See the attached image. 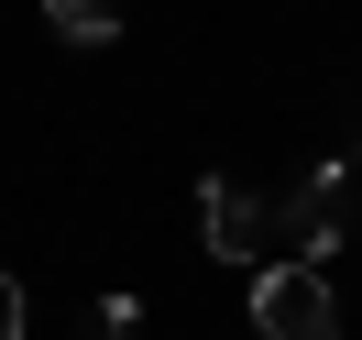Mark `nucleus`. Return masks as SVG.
<instances>
[{
    "label": "nucleus",
    "instance_id": "423d86ee",
    "mask_svg": "<svg viewBox=\"0 0 362 340\" xmlns=\"http://www.w3.org/2000/svg\"><path fill=\"white\" fill-rule=\"evenodd\" d=\"M23 318H33V296H23V274H0V340H23Z\"/></svg>",
    "mask_w": 362,
    "mask_h": 340
},
{
    "label": "nucleus",
    "instance_id": "0eeeda50",
    "mask_svg": "<svg viewBox=\"0 0 362 340\" xmlns=\"http://www.w3.org/2000/svg\"><path fill=\"white\" fill-rule=\"evenodd\" d=\"M351 165H362V132H351Z\"/></svg>",
    "mask_w": 362,
    "mask_h": 340
},
{
    "label": "nucleus",
    "instance_id": "f257e3e1",
    "mask_svg": "<svg viewBox=\"0 0 362 340\" xmlns=\"http://www.w3.org/2000/svg\"><path fill=\"white\" fill-rule=\"evenodd\" d=\"M351 187H362V165H351V154L308 165V176L274 198V242H286L296 264H329V252L351 242Z\"/></svg>",
    "mask_w": 362,
    "mask_h": 340
},
{
    "label": "nucleus",
    "instance_id": "6e6552de",
    "mask_svg": "<svg viewBox=\"0 0 362 340\" xmlns=\"http://www.w3.org/2000/svg\"><path fill=\"white\" fill-rule=\"evenodd\" d=\"M88 340H99V329H88Z\"/></svg>",
    "mask_w": 362,
    "mask_h": 340
},
{
    "label": "nucleus",
    "instance_id": "f03ea898",
    "mask_svg": "<svg viewBox=\"0 0 362 340\" xmlns=\"http://www.w3.org/2000/svg\"><path fill=\"white\" fill-rule=\"evenodd\" d=\"M252 329L264 340H340V296L318 264H252Z\"/></svg>",
    "mask_w": 362,
    "mask_h": 340
},
{
    "label": "nucleus",
    "instance_id": "39448f33",
    "mask_svg": "<svg viewBox=\"0 0 362 340\" xmlns=\"http://www.w3.org/2000/svg\"><path fill=\"white\" fill-rule=\"evenodd\" d=\"M88 329H99V340H132V329H143V296H132V286H121V296H99V318H88Z\"/></svg>",
    "mask_w": 362,
    "mask_h": 340
},
{
    "label": "nucleus",
    "instance_id": "7ed1b4c3",
    "mask_svg": "<svg viewBox=\"0 0 362 340\" xmlns=\"http://www.w3.org/2000/svg\"><path fill=\"white\" fill-rule=\"evenodd\" d=\"M198 230L220 264H264L274 252V198H252L242 176H198Z\"/></svg>",
    "mask_w": 362,
    "mask_h": 340
},
{
    "label": "nucleus",
    "instance_id": "20e7f679",
    "mask_svg": "<svg viewBox=\"0 0 362 340\" xmlns=\"http://www.w3.org/2000/svg\"><path fill=\"white\" fill-rule=\"evenodd\" d=\"M45 23L66 33V45H110V33H121V0H45Z\"/></svg>",
    "mask_w": 362,
    "mask_h": 340
}]
</instances>
